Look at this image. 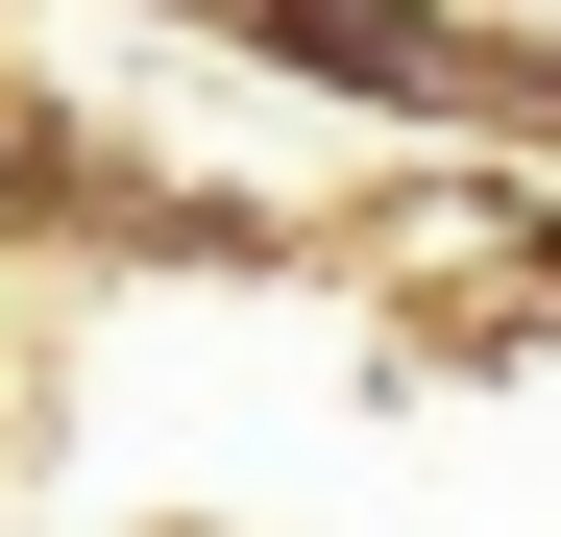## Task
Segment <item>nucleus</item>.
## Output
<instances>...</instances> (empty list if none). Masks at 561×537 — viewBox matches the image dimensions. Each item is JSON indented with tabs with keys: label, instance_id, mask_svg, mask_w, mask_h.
<instances>
[{
	"label": "nucleus",
	"instance_id": "f03ea898",
	"mask_svg": "<svg viewBox=\"0 0 561 537\" xmlns=\"http://www.w3.org/2000/svg\"><path fill=\"white\" fill-rule=\"evenodd\" d=\"M171 25H220V0H171Z\"/></svg>",
	"mask_w": 561,
	"mask_h": 537
},
{
	"label": "nucleus",
	"instance_id": "f257e3e1",
	"mask_svg": "<svg viewBox=\"0 0 561 537\" xmlns=\"http://www.w3.org/2000/svg\"><path fill=\"white\" fill-rule=\"evenodd\" d=\"M489 25V73H513V123H561V0H463Z\"/></svg>",
	"mask_w": 561,
	"mask_h": 537
}]
</instances>
